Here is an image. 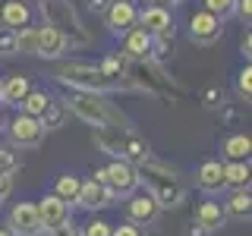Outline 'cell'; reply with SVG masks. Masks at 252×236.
I'll return each mask as SVG.
<instances>
[{
    "mask_svg": "<svg viewBox=\"0 0 252 236\" xmlns=\"http://www.w3.org/2000/svg\"><path fill=\"white\" fill-rule=\"evenodd\" d=\"M0 236H13L10 230H6V227H0Z\"/></svg>",
    "mask_w": 252,
    "mask_h": 236,
    "instance_id": "43",
    "label": "cell"
},
{
    "mask_svg": "<svg viewBox=\"0 0 252 236\" xmlns=\"http://www.w3.org/2000/svg\"><path fill=\"white\" fill-rule=\"evenodd\" d=\"M63 107H66V114H73L76 120L89 123L92 129H98V126H120V129H132V120L114 104V101H110V94L66 91Z\"/></svg>",
    "mask_w": 252,
    "mask_h": 236,
    "instance_id": "3",
    "label": "cell"
},
{
    "mask_svg": "<svg viewBox=\"0 0 252 236\" xmlns=\"http://www.w3.org/2000/svg\"><path fill=\"white\" fill-rule=\"evenodd\" d=\"M158 217H161V205L148 189H136L132 195H126V220H132L136 227H152Z\"/></svg>",
    "mask_w": 252,
    "mask_h": 236,
    "instance_id": "8",
    "label": "cell"
},
{
    "mask_svg": "<svg viewBox=\"0 0 252 236\" xmlns=\"http://www.w3.org/2000/svg\"><path fill=\"white\" fill-rule=\"evenodd\" d=\"M16 170H19V161H16V154L6 151V148H0V177H13Z\"/></svg>",
    "mask_w": 252,
    "mask_h": 236,
    "instance_id": "32",
    "label": "cell"
},
{
    "mask_svg": "<svg viewBox=\"0 0 252 236\" xmlns=\"http://www.w3.org/2000/svg\"><path fill=\"white\" fill-rule=\"evenodd\" d=\"M152 3H161V6H167V3H173V6H177V3H183V0H152Z\"/></svg>",
    "mask_w": 252,
    "mask_h": 236,
    "instance_id": "42",
    "label": "cell"
},
{
    "mask_svg": "<svg viewBox=\"0 0 252 236\" xmlns=\"http://www.w3.org/2000/svg\"><path fill=\"white\" fill-rule=\"evenodd\" d=\"M233 3H236V0H205L202 10L215 13L218 19H227V16H233Z\"/></svg>",
    "mask_w": 252,
    "mask_h": 236,
    "instance_id": "30",
    "label": "cell"
},
{
    "mask_svg": "<svg viewBox=\"0 0 252 236\" xmlns=\"http://www.w3.org/2000/svg\"><path fill=\"white\" fill-rule=\"evenodd\" d=\"M233 13L240 16L243 26H249V19H252V0H236V3H233Z\"/></svg>",
    "mask_w": 252,
    "mask_h": 236,
    "instance_id": "37",
    "label": "cell"
},
{
    "mask_svg": "<svg viewBox=\"0 0 252 236\" xmlns=\"http://www.w3.org/2000/svg\"><path fill=\"white\" fill-rule=\"evenodd\" d=\"M142 236H148V233H142ZM155 236H161V233H155Z\"/></svg>",
    "mask_w": 252,
    "mask_h": 236,
    "instance_id": "46",
    "label": "cell"
},
{
    "mask_svg": "<svg viewBox=\"0 0 252 236\" xmlns=\"http://www.w3.org/2000/svg\"><path fill=\"white\" fill-rule=\"evenodd\" d=\"M10 189H13V177H0V202L10 195Z\"/></svg>",
    "mask_w": 252,
    "mask_h": 236,
    "instance_id": "40",
    "label": "cell"
},
{
    "mask_svg": "<svg viewBox=\"0 0 252 236\" xmlns=\"http://www.w3.org/2000/svg\"><path fill=\"white\" fill-rule=\"evenodd\" d=\"M51 101H54V98H51L44 88H32V91L26 94V101L19 104V110H22V114H29V117H41L44 110L51 107Z\"/></svg>",
    "mask_w": 252,
    "mask_h": 236,
    "instance_id": "26",
    "label": "cell"
},
{
    "mask_svg": "<svg viewBox=\"0 0 252 236\" xmlns=\"http://www.w3.org/2000/svg\"><path fill=\"white\" fill-rule=\"evenodd\" d=\"M6 132H10V142H13V145L16 148H26V151H32V148H41L44 145V136H47L41 120H38V117L22 114V110L10 120Z\"/></svg>",
    "mask_w": 252,
    "mask_h": 236,
    "instance_id": "6",
    "label": "cell"
},
{
    "mask_svg": "<svg viewBox=\"0 0 252 236\" xmlns=\"http://www.w3.org/2000/svg\"><path fill=\"white\" fill-rule=\"evenodd\" d=\"M224 211H227V217L249 220V214H252V195H249V189H233L230 199L224 202Z\"/></svg>",
    "mask_w": 252,
    "mask_h": 236,
    "instance_id": "23",
    "label": "cell"
},
{
    "mask_svg": "<svg viewBox=\"0 0 252 236\" xmlns=\"http://www.w3.org/2000/svg\"><path fill=\"white\" fill-rule=\"evenodd\" d=\"M236 98H240V104H249L252 101V66H246L236 73Z\"/></svg>",
    "mask_w": 252,
    "mask_h": 236,
    "instance_id": "29",
    "label": "cell"
},
{
    "mask_svg": "<svg viewBox=\"0 0 252 236\" xmlns=\"http://www.w3.org/2000/svg\"><path fill=\"white\" fill-rule=\"evenodd\" d=\"M79 186H82V177H76V173H63V177H57V183H54V195L63 199L66 205H76Z\"/></svg>",
    "mask_w": 252,
    "mask_h": 236,
    "instance_id": "25",
    "label": "cell"
},
{
    "mask_svg": "<svg viewBox=\"0 0 252 236\" xmlns=\"http://www.w3.org/2000/svg\"><path fill=\"white\" fill-rule=\"evenodd\" d=\"M195 186L205 195H220L227 189L224 186V164L220 161H202L199 170H195Z\"/></svg>",
    "mask_w": 252,
    "mask_h": 236,
    "instance_id": "17",
    "label": "cell"
},
{
    "mask_svg": "<svg viewBox=\"0 0 252 236\" xmlns=\"http://www.w3.org/2000/svg\"><path fill=\"white\" fill-rule=\"evenodd\" d=\"M123 38V44H120V57L123 60H129V63H145V60H152V35H148L142 26H132Z\"/></svg>",
    "mask_w": 252,
    "mask_h": 236,
    "instance_id": "12",
    "label": "cell"
},
{
    "mask_svg": "<svg viewBox=\"0 0 252 236\" xmlns=\"http://www.w3.org/2000/svg\"><path fill=\"white\" fill-rule=\"evenodd\" d=\"M107 6H110V0H89V10H92V13H98V16H104Z\"/></svg>",
    "mask_w": 252,
    "mask_h": 236,
    "instance_id": "39",
    "label": "cell"
},
{
    "mask_svg": "<svg viewBox=\"0 0 252 236\" xmlns=\"http://www.w3.org/2000/svg\"><path fill=\"white\" fill-rule=\"evenodd\" d=\"M202 104L205 107H224V91L218 88V85H211V88H205V94H202Z\"/></svg>",
    "mask_w": 252,
    "mask_h": 236,
    "instance_id": "34",
    "label": "cell"
},
{
    "mask_svg": "<svg viewBox=\"0 0 252 236\" xmlns=\"http://www.w3.org/2000/svg\"><path fill=\"white\" fill-rule=\"evenodd\" d=\"M0 129H3V107H0Z\"/></svg>",
    "mask_w": 252,
    "mask_h": 236,
    "instance_id": "44",
    "label": "cell"
},
{
    "mask_svg": "<svg viewBox=\"0 0 252 236\" xmlns=\"http://www.w3.org/2000/svg\"><path fill=\"white\" fill-rule=\"evenodd\" d=\"M66 51H73V47H69V41L60 35L57 29H51V26H41V29H38V54H35V57L63 60V57H66Z\"/></svg>",
    "mask_w": 252,
    "mask_h": 236,
    "instance_id": "15",
    "label": "cell"
},
{
    "mask_svg": "<svg viewBox=\"0 0 252 236\" xmlns=\"http://www.w3.org/2000/svg\"><path fill=\"white\" fill-rule=\"evenodd\" d=\"M240 54H243V60L249 63V57H252V38H249V31L240 38Z\"/></svg>",
    "mask_w": 252,
    "mask_h": 236,
    "instance_id": "38",
    "label": "cell"
},
{
    "mask_svg": "<svg viewBox=\"0 0 252 236\" xmlns=\"http://www.w3.org/2000/svg\"><path fill=\"white\" fill-rule=\"evenodd\" d=\"M35 208H38V217H41V230L44 233H51L54 227H60L63 220H69L73 214H69V205L57 199L54 192H47L41 202H35Z\"/></svg>",
    "mask_w": 252,
    "mask_h": 236,
    "instance_id": "14",
    "label": "cell"
},
{
    "mask_svg": "<svg viewBox=\"0 0 252 236\" xmlns=\"http://www.w3.org/2000/svg\"><path fill=\"white\" fill-rule=\"evenodd\" d=\"M195 224H202L208 233H215V230H220V227L227 224V211H224V205L220 202H202L199 208H195Z\"/></svg>",
    "mask_w": 252,
    "mask_h": 236,
    "instance_id": "20",
    "label": "cell"
},
{
    "mask_svg": "<svg viewBox=\"0 0 252 236\" xmlns=\"http://www.w3.org/2000/svg\"><path fill=\"white\" fill-rule=\"evenodd\" d=\"M148 154H152V145H148V142L142 139V136H139L136 129H129V132H126V139H123V154H120V161H129V164H136V167H139V164L145 161Z\"/></svg>",
    "mask_w": 252,
    "mask_h": 236,
    "instance_id": "21",
    "label": "cell"
},
{
    "mask_svg": "<svg viewBox=\"0 0 252 236\" xmlns=\"http://www.w3.org/2000/svg\"><path fill=\"white\" fill-rule=\"evenodd\" d=\"M6 230L13 236H32L41 233V217H38L35 202H16L6 214Z\"/></svg>",
    "mask_w": 252,
    "mask_h": 236,
    "instance_id": "10",
    "label": "cell"
},
{
    "mask_svg": "<svg viewBox=\"0 0 252 236\" xmlns=\"http://www.w3.org/2000/svg\"><path fill=\"white\" fill-rule=\"evenodd\" d=\"M126 132L129 129H120V126H98V129H94V145H98L104 154H110V157H120Z\"/></svg>",
    "mask_w": 252,
    "mask_h": 236,
    "instance_id": "19",
    "label": "cell"
},
{
    "mask_svg": "<svg viewBox=\"0 0 252 236\" xmlns=\"http://www.w3.org/2000/svg\"><path fill=\"white\" fill-rule=\"evenodd\" d=\"M16 54V31L0 29V57H13Z\"/></svg>",
    "mask_w": 252,
    "mask_h": 236,
    "instance_id": "33",
    "label": "cell"
},
{
    "mask_svg": "<svg viewBox=\"0 0 252 236\" xmlns=\"http://www.w3.org/2000/svg\"><path fill=\"white\" fill-rule=\"evenodd\" d=\"M186 236H208V230H205L202 224H195V220H192V224L186 227Z\"/></svg>",
    "mask_w": 252,
    "mask_h": 236,
    "instance_id": "41",
    "label": "cell"
},
{
    "mask_svg": "<svg viewBox=\"0 0 252 236\" xmlns=\"http://www.w3.org/2000/svg\"><path fill=\"white\" fill-rule=\"evenodd\" d=\"M139 26L148 31L152 38H173V16L167 6L148 3L139 10Z\"/></svg>",
    "mask_w": 252,
    "mask_h": 236,
    "instance_id": "11",
    "label": "cell"
},
{
    "mask_svg": "<svg viewBox=\"0 0 252 236\" xmlns=\"http://www.w3.org/2000/svg\"><path fill=\"white\" fill-rule=\"evenodd\" d=\"M38 16H41L44 26L57 29L69 41V47H89L92 44V31L82 26L73 0H38Z\"/></svg>",
    "mask_w": 252,
    "mask_h": 236,
    "instance_id": "4",
    "label": "cell"
},
{
    "mask_svg": "<svg viewBox=\"0 0 252 236\" xmlns=\"http://www.w3.org/2000/svg\"><path fill=\"white\" fill-rule=\"evenodd\" d=\"M104 26L110 35H126L132 26H139V6L132 0H110V6L104 10Z\"/></svg>",
    "mask_w": 252,
    "mask_h": 236,
    "instance_id": "9",
    "label": "cell"
},
{
    "mask_svg": "<svg viewBox=\"0 0 252 236\" xmlns=\"http://www.w3.org/2000/svg\"><path fill=\"white\" fill-rule=\"evenodd\" d=\"M76 205L82 211H104V208L114 205V195H110V189L104 183H98V179H82L79 195H76Z\"/></svg>",
    "mask_w": 252,
    "mask_h": 236,
    "instance_id": "13",
    "label": "cell"
},
{
    "mask_svg": "<svg viewBox=\"0 0 252 236\" xmlns=\"http://www.w3.org/2000/svg\"><path fill=\"white\" fill-rule=\"evenodd\" d=\"M51 76L60 85H66L69 91H92V94H117V91H136L132 82H117L107 79L98 69V63L89 60H57L51 69Z\"/></svg>",
    "mask_w": 252,
    "mask_h": 236,
    "instance_id": "2",
    "label": "cell"
},
{
    "mask_svg": "<svg viewBox=\"0 0 252 236\" xmlns=\"http://www.w3.org/2000/svg\"><path fill=\"white\" fill-rule=\"evenodd\" d=\"M224 186L227 189H249V161H227L224 164Z\"/></svg>",
    "mask_w": 252,
    "mask_h": 236,
    "instance_id": "24",
    "label": "cell"
},
{
    "mask_svg": "<svg viewBox=\"0 0 252 236\" xmlns=\"http://www.w3.org/2000/svg\"><path fill=\"white\" fill-rule=\"evenodd\" d=\"M47 236H82V230H79V227L73 224V217H69V220H63L60 227H54Z\"/></svg>",
    "mask_w": 252,
    "mask_h": 236,
    "instance_id": "35",
    "label": "cell"
},
{
    "mask_svg": "<svg viewBox=\"0 0 252 236\" xmlns=\"http://www.w3.org/2000/svg\"><path fill=\"white\" fill-rule=\"evenodd\" d=\"M16 54H38V26L16 31Z\"/></svg>",
    "mask_w": 252,
    "mask_h": 236,
    "instance_id": "28",
    "label": "cell"
},
{
    "mask_svg": "<svg viewBox=\"0 0 252 236\" xmlns=\"http://www.w3.org/2000/svg\"><path fill=\"white\" fill-rule=\"evenodd\" d=\"M66 107H63V101H57L54 98L51 101V107L44 110L41 117H38V120H41V126H44V132H51V129H60V126H66Z\"/></svg>",
    "mask_w": 252,
    "mask_h": 236,
    "instance_id": "27",
    "label": "cell"
},
{
    "mask_svg": "<svg viewBox=\"0 0 252 236\" xmlns=\"http://www.w3.org/2000/svg\"><path fill=\"white\" fill-rule=\"evenodd\" d=\"M139 186H145L148 192L155 195V202L164 208H180L186 202V179H183V170L173 167V164L161 161V157L148 154L145 161L139 164Z\"/></svg>",
    "mask_w": 252,
    "mask_h": 236,
    "instance_id": "1",
    "label": "cell"
},
{
    "mask_svg": "<svg viewBox=\"0 0 252 236\" xmlns=\"http://www.w3.org/2000/svg\"><path fill=\"white\" fill-rule=\"evenodd\" d=\"M82 230V236H110V230H114V224H107V220L101 217H92L85 227H79Z\"/></svg>",
    "mask_w": 252,
    "mask_h": 236,
    "instance_id": "31",
    "label": "cell"
},
{
    "mask_svg": "<svg viewBox=\"0 0 252 236\" xmlns=\"http://www.w3.org/2000/svg\"><path fill=\"white\" fill-rule=\"evenodd\" d=\"M189 38L199 47L218 44L220 38H224V19H218V16L208 13V10H195L192 19H189Z\"/></svg>",
    "mask_w": 252,
    "mask_h": 236,
    "instance_id": "7",
    "label": "cell"
},
{
    "mask_svg": "<svg viewBox=\"0 0 252 236\" xmlns=\"http://www.w3.org/2000/svg\"><path fill=\"white\" fill-rule=\"evenodd\" d=\"M32 88H35V85H32V76H22V73L6 76L3 82H0V107H19Z\"/></svg>",
    "mask_w": 252,
    "mask_h": 236,
    "instance_id": "16",
    "label": "cell"
},
{
    "mask_svg": "<svg viewBox=\"0 0 252 236\" xmlns=\"http://www.w3.org/2000/svg\"><path fill=\"white\" fill-rule=\"evenodd\" d=\"M104 186L110 189L114 199H126V195H132L139 189V170H136V164L114 157V161L104 167Z\"/></svg>",
    "mask_w": 252,
    "mask_h": 236,
    "instance_id": "5",
    "label": "cell"
},
{
    "mask_svg": "<svg viewBox=\"0 0 252 236\" xmlns=\"http://www.w3.org/2000/svg\"><path fill=\"white\" fill-rule=\"evenodd\" d=\"M32 26V6L26 0H6L0 6V29H10V31H19Z\"/></svg>",
    "mask_w": 252,
    "mask_h": 236,
    "instance_id": "18",
    "label": "cell"
},
{
    "mask_svg": "<svg viewBox=\"0 0 252 236\" xmlns=\"http://www.w3.org/2000/svg\"><path fill=\"white\" fill-rule=\"evenodd\" d=\"M110 236H142V227H136L132 220H123V224H117Z\"/></svg>",
    "mask_w": 252,
    "mask_h": 236,
    "instance_id": "36",
    "label": "cell"
},
{
    "mask_svg": "<svg viewBox=\"0 0 252 236\" xmlns=\"http://www.w3.org/2000/svg\"><path fill=\"white\" fill-rule=\"evenodd\" d=\"M32 236H44V230H41V233H32Z\"/></svg>",
    "mask_w": 252,
    "mask_h": 236,
    "instance_id": "45",
    "label": "cell"
},
{
    "mask_svg": "<svg viewBox=\"0 0 252 236\" xmlns=\"http://www.w3.org/2000/svg\"><path fill=\"white\" fill-rule=\"evenodd\" d=\"M249 151H252V139L246 132H233V136H227L224 145H220V154H224L227 161H249Z\"/></svg>",
    "mask_w": 252,
    "mask_h": 236,
    "instance_id": "22",
    "label": "cell"
}]
</instances>
